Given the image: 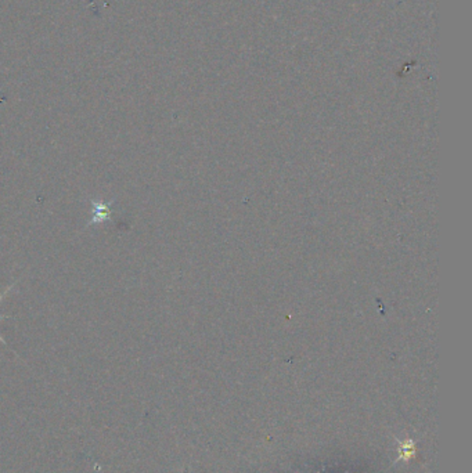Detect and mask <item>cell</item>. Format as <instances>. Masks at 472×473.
<instances>
[{"mask_svg": "<svg viewBox=\"0 0 472 473\" xmlns=\"http://www.w3.org/2000/svg\"><path fill=\"white\" fill-rule=\"evenodd\" d=\"M0 341H1V342H4V339H3V338H1V336H0Z\"/></svg>", "mask_w": 472, "mask_h": 473, "instance_id": "3957f363", "label": "cell"}, {"mask_svg": "<svg viewBox=\"0 0 472 473\" xmlns=\"http://www.w3.org/2000/svg\"><path fill=\"white\" fill-rule=\"evenodd\" d=\"M10 289H11V286H10V288H8V289H7V291H6V292H4V294H3V295H0V301H1V298H3V296H4V295H6V294H7V292H8V291H10Z\"/></svg>", "mask_w": 472, "mask_h": 473, "instance_id": "7a4b0ae2", "label": "cell"}, {"mask_svg": "<svg viewBox=\"0 0 472 473\" xmlns=\"http://www.w3.org/2000/svg\"><path fill=\"white\" fill-rule=\"evenodd\" d=\"M114 201L115 199H111L110 202H104L103 199L91 198L90 203H91V208H93V217L87 222V227L94 226V225H103L106 222H111L113 220L111 206H113Z\"/></svg>", "mask_w": 472, "mask_h": 473, "instance_id": "6da1fadb", "label": "cell"}]
</instances>
